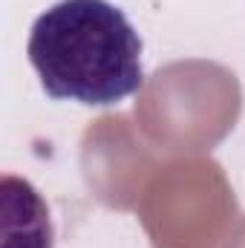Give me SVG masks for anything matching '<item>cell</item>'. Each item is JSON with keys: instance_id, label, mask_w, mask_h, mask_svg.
<instances>
[{"instance_id": "obj_1", "label": "cell", "mask_w": 245, "mask_h": 248, "mask_svg": "<svg viewBox=\"0 0 245 248\" xmlns=\"http://www.w3.org/2000/svg\"><path fill=\"white\" fill-rule=\"evenodd\" d=\"M29 63L55 101L113 107L144 84L141 38L110 0H58L29 32Z\"/></svg>"}, {"instance_id": "obj_2", "label": "cell", "mask_w": 245, "mask_h": 248, "mask_svg": "<svg viewBox=\"0 0 245 248\" xmlns=\"http://www.w3.org/2000/svg\"><path fill=\"white\" fill-rule=\"evenodd\" d=\"M3 248H52V219L41 193L26 179L3 176Z\"/></svg>"}]
</instances>
